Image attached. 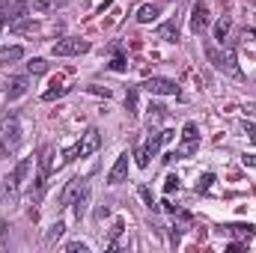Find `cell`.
Wrapping results in <instances>:
<instances>
[{"instance_id": "6da1fadb", "label": "cell", "mask_w": 256, "mask_h": 253, "mask_svg": "<svg viewBox=\"0 0 256 253\" xmlns=\"http://www.w3.org/2000/svg\"><path fill=\"white\" fill-rule=\"evenodd\" d=\"M30 170H33V158H21V161L15 164V170H12V173L6 176V182H3V200H15V196L21 194V185L27 182Z\"/></svg>"}, {"instance_id": "7a4b0ae2", "label": "cell", "mask_w": 256, "mask_h": 253, "mask_svg": "<svg viewBox=\"0 0 256 253\" xmlns=\"http://www.w3.org/2000/svg\"><path fill=\"white\" fill-rule=\"evenodd\" d=\"M208 60L214 63V68H220L224 74H230V78H242L238 57H236V51H232V48H224V51H214V48H208Z\"/></svg>"}, {"instance_id": "3957f363", "label": "cell", "mask_w": 256, "mask_h": 253, "mask_svg": "<svg viewBox=\"0 0 256 253\" xmlns=\"http://www.w3.org/2000/svg\"><path fill=\"white\" fill-rule=\"evenodd\" d=\"M0 146H3V152L9 155V152H15L18 146H21V126H18V120L15 116H9V120H3L0 122Z\"/></svg>"}, {"instance_id": "277c9868", "label": "cell", "mask_w": 256, "mask_h": 253, "mask_svg": "<svg viewBox=\"0 0 256 253\" xmlns=\"http://www.w3.org/2000/svg\"><path fill=\"white\" fill-rule=\"evenodd\" d=\"M149 96H179V86H176V80H170V78H149V80H143L140 84Z\"/></svg>"}, {"instance_id": "5b68a950", "label": "cell", "mask_w": 256, "mask_h": 253, "mask_svg": "<svg viewBox=\"0 0 256 253\" xmlns=\"http://www.w3.org/2000/svg\"><path fill=\"white\" fill-rule=\"evenodd\" d=\"M90 51V42L86 39H63L51 48L54 57H78V54H86Z\"/></svg>"}, {"instance_id": "8992f818", "label": "cell", "mask_w": 256, "mask_h": 253, "mask_svg": "<svg viewBox=\"0 0 256 253\" xmlns=\"http://www.w3.org/2000/svg\"><path fill=\"white\" fill-rule=\"evenodd\" d=\"M161 143H164V137H161V131L158 134H152L137 152H134V158H137V167H149V158H155L158 155V149H161Z\"/></svg>"}, {"instance_id": "52a82bcc", "label": "cell", "mask_w": 256, "mask_h": 253, "mask_svg": "<svg viewBox=\"0 0 256 253\" xmlns=\"http://www.w3.org/2000/svg\"><path fill=\"white\" fill-rule=\"evenodd\" d=\"M86 194H90L86 182H84L80 176H74V179H72V182L63 188V194H60V202H63V206H74V202H78L80 196H86Z\"/></svg>"}, {"instance_id": "ba28073f", "label": "cell", "mask_w": 256, "mask_h": 253, "mask_svg": "<svg viewBox=\"0 0 256 253\" xmlns=\"http://www.w3.org/2000/svg\"><path fill=\"white\" fill-rule=\"evenodd\" d=\"M98 146H102V134L96 128H90V131H84V137L78 143V155L80 158H90L92 152H98Z\"/></svg>"}, {"instance_id": "9c48e42d", "label": "cell", "mask_w": 256, "mask_h": 253, "mask_svg": "<svg viewBox=\"0 0 256 253\" xmlns=\"http://www.w3.org/2000/svg\"><path fill=\"white\" fill-rule=\"evenodd\" d=\"M57 167H60V155H57V149H54V146H45L42 155H39V173L51 176Z\"/></svg>"}, {"instance_id": "30bf717a", "label": "cell", "mask_w": 256, "mask_h": 253, "mask_svg": "<svg viewBox=\"0 0 256 253\" xmlns=\"http://www.w3.org/2000/svg\"><path fill=\"white\" fill-rule=\"evenodd\" d=\"M206 27H208V6L202 0H196L194 3V12H191V30L194 33H202Z\"/></svg>"}, {"instance_id": "8fae6325", "label": "cell", "mask_w": 256, "mask_h": 253, "mask_svg": "<svg viewBox=\"0 0 256 253\" xmlns=\"http://www.w3.org/2000/svg\"><path fill=\"white\" fill-rule=\"evenodd\" d=\"M126 176H128V152H122V155L116 158V164L110 167L108 182H110V185H120V182H126Z\"/></svg>"}, {"instance_id": "7c38bea8", "label": "cell", "mask_w": 256, "mask_h": 253, "mask_svg": "<svg viewBox=\"0 0 256 253\" xmlns=\"http://www.w3.org/2000/svg\"><path fill=\"white\" fill-rule=\"evenodd\" d=\"M27 12H30V3H27V0H18V3H12V6L6 9L3 21H6V24H15V21H21Z\"/></svg>"}, {"instance_id": "4fadbf2b", "label": "cell", "mask_w": 256, "mask_h": 253, "mask_svg": "<svg viewBox=\"0 0 256 253\" xmlns=\"http://www.w3.org/2000/svg\"><path fill=\"white\" fill-rule=\"evenodd\" d=\"M158 39H164V42H179V24H176V18H170V21H164V24L158 27Z\"/></svg>"}, {"instance_id": "5bb4252c", "label": "cell", "mask_w": 256, "mask_h": 253, "mask_svg": "<svg viewBox=\"0 0 256 253\" xmlns=\"http://www.w3.org/2000/svg\"><path fill=\"white\" fill-rule=\"evenodd\" d=\"M24 92H27V78H12L9 86H6V98L15 102V98H21Z\"/></svg>"}, {"instance_id": "9a60e30c", "label": "cell", "mask_w": 256, "mask_h": 253, "mask_svg": "<svg viewBox=\"0 0 256 253\" xmlns=\"http://www.w3.org/2000/svg\"><path fill=\"white\" fill-rule=\"evenodd\" d=\"M27 3H30V9H33V12L45 15V12H54V9H60L66 0H27Z\"/></svg>"}, {"instance_id": "2e32d148", "label": "cell", "mask_w": 256, "mask_h": 253, "mask_svg": "<svg viewBox=\"0 0 256 253\" xmlns=\"http://www.w3.org/2000/svg\"><path fill=\"white\" fill-rule=\"evenodd\" d=\"M45 188H48V176H45V173H39V176H36V182H33V188H30V202H42Z\"/></svg>"}, {"instance_id": "e0dca14e", "label": "cell", "mask_w": 256, "mask_h": 253, "mask_svg": "<svg viewBox=\"0 0 256 253\" xmlns=\"http://www.w3.org/2000/svg\"><path fill=\"white\" fill-rule=\"evenodd\" d=\"M226 232L232 236V238H244V242H250L256 236V226H244V224H232V226H226Z\"/></svg>"}, {"instance_id": "ac0fdd59", "label": "cell", "mask_w": 256, "mask_h": 253, "mask_svg": "<svg viewBox=\"0 0 256 253\" xmlns=\"http://www.w3.org/2000/svg\"><path fill=\"white\" fill-rule=\"evenodd\" d=\"M66 92H68V86H66L63 80H54V84H51V90H45V92H42V98H45V102H54V98H63Z\"/></svg>"}, {"instance_id": "d6986e66", "label": "cell", "mask_w": 256, "mask_h": 253, "mask_svg": "<svg viewBox=\"0 0 256 253\" xmlns=\"http://www.w3.org/2000/svg\"><path fill=\"white\" fill-rule=\"evenodd\" d=\"M155 18H158V6H149V3H146V6L137 9V21H140V24H149V21H155Z\"/></svg>"}, {"instance_id": "ffe728a7", "label": "cell", "mask_w": 256, "mask_h": 253, "mask_svg": "<svg viewBox=\"0 0 256 253\" xmlns=\"http://www.w3.org/2000/svg\"><path fill=\"white\" fill-rule=\"evenodd\" d=\"M230 27H232V21H230V18H226V15H224V18H220V21H218V24H214V39H218V42H220V45H224V39H226V36H230Z\"/></svg>"}, {"instance_id": "44dd1931", "label": "cell", "mask_w": 256, "mask_h": 253, "mask_svg": "<svg viewBox=\"0 0 256 253\" xmlns=\"http://www.w3.org/2000/svg\"><path fill=\"white\" fill-rule=\"evenodd\" d=\"M63 232H66V224H63V220H57V224H51V230L45 232V244H54V242H57V238H60Z\"/></svg>"}, {"instance_id": "7402d4cb", "label": "cell", "mask_w": 256, "mask_h": 253, "mask_svg": "<svg viewBox=\"0 0 256 253\" xmlns=\"http://www.w3.org/2000/svg\"><path fill=\"white\" fill-rule=\"evenodd\" d=\"M21 57H24L21 48H3V51H0V63H15V60H21Z\"/></svg>"}, {"instance_id": "603a6c76", "label": "cell", "mask_w": 256, "mask_h": 253, "mask_svg": "<svg viewBox=\"0 0 256 253\" xmlns=\"http://www.w3.org/2000/svg\"><path fill=\"white\" fill-rule=\"evenodd\" d=\"M27 72H30V74H45V72H48V63H45L42 57H33V60L27 63Z\"/></svg>"}, {"instance_id": "cb8c5ba5", "label": "cell", "mask_w": 256, "mask_h": 253, "mask_svg": "<svg viewBox=\"0 0 256 253\" xmlns=\"http://www.w3.org/2000/svg\"><path fill=\"white\" fill-rule=\"evenodd\" d=\"M126 108H128V114H137V90H128L126 92Z\"/></svg>"}, {"instance_id": "d4e9b609", "label": "cell", "mask_w": 256, "mask_h": 253, "mask_svg": "<svg viewBox=\"0 0 256 253\" xmlns=\"http://www.w3.org/2000/svg\"><path fill=\"white\" fill-rule=\"evenodd\" d=\"M15 33H30V30H36V24L33 21H15V24H9Z\"/></svg>"}, {"instance_id": "484cf974", "label": "cell", "mask_w": 256, "mask_h": 253, "mask_svg": "<svg viewBox=\"0 0 256 253\" xmlns=\"http://www.w3.org/2000/svg\"><path fill=\"white\" fill-rule=\"evenodd\" d=\"M212 182H214V176H212V173H206V176L196 182V194H206V190L212 188Z\"/></svg>"}, {"instance_id": "4316f807", "label": "cell", "mask_w": 256, "mask_h": 253, "mask_svg": "<svg viewBox=\"0 0 256 253\" xmlns=\"http://www.w3.org/2000/svg\"><path fill=\"white\" fill-rule=\"evenodd\" d=\"M137 194H140V200L146 202V208H158V206H155V200H152V190H149V188H140Z\"/></svg>"}, {"instance_id": "83f0119b", "label": "cell", "mask_w": 256, "mask_h": 253, "mask_svg": "<svg viewBox=\"0 0 256 253\" xmlns=\"http://www.w3.org/2000/svg\"><path fill=\"white\" fill-rule=\"evenodd\" d=\"M66 250H68V253H86L90 248H86L84 242H68V244H66Z\"/></svg>"}, {"instance_id": "f1b7e54d", "label": "cell", "mask_w": 256, "mask_h": 253, "mask_svg": "<svg viewBox=\"0 0 256 253\" xmlns=\"http://www.w3.org/2000/svg\"><path fill=\"white\" fill-rule=\"evenodd\" d=\"M122 230H126V220H122V218H120V220H116V224H114V230H110V238H114V242H116V238H120V236H122Z\"/></svg>"}, {"instance_id": "f546056e", "label": "cell", "mask_w": 256, "mask_h": 253, "mask_svg": "<svg viewBox=\"0 0 256 253\" xmlns=\"http://www.w3.org/2000/svg\"><path fill=\"white\" fill-rule=\"evenodd\" d=\"M110 68H114V72H126V68H128L126 57H122V54H116V57H114V63H110Z\"/></svg>"}, {"instance_id": "4dcf8cb0", "label": "cell", "mask_w": 256, "mask_h": 253, "mask_svg": "<svg viewBox=\"0 0 256 253\" xmlns=\"http://www.w3.org/2000/svg\"><path fill=\"white\" fill-rule=\"evenodd\" d=\"M179 188V176H167V182H164V190L170 194V190H176Z\"/></svg>"}, {"instance_id": "1f68e13d", "label": "cell", "mask_w": 256, "mask_h": 253, "mask_svg": "<svg viewBox=\"0 0 256 253\" xmlns=\"http://www.w3.org/2000/svg\"><path fill=\"white\" fill-rule=\"evenodd\" d=\"M90 92H96V96H104V98H110V90L108 86H86Z\"/></svg>"}, {"instance_id": "d6a6232c", "label": "cell", "mask_w": 256, "mask_h": 253, "mask_svg": "<svg viewBox=\"0 0 256 253\" xmlns=\"http://www.w3.org/2000/svg\"><path fill=\"white\" fill-rule=\"evenodd\" d=\"M244 134H248V137L256 143V126H254V122H244Z\"/></svg>"}, {"instance_id": "836d02e7", "label": "cell", "mask_w": 256, "mask_h": 253, "mask_svg": "<svg viewBox=\"0 0 256 253\" xmlns=\"http://www.w3.org/2000/svg\"><path fill=\"white\" fill-rule=\"evenodd\" d=\"M242 161H244V164H248V167H256V155H244V158H242Z\"/></svg>"}, {"instance_id": "e575fe53", "label": "cell", "mask_w": 256, "mask_h": 253, "mask_svg": "<svg viewBox=\"0 0 256 253\" xmlns=\"http://www.w3.org/2000/svg\"><path fill=\"white\" fill-rule=\"evenodd\" d=\"M6 9H9V0H0V18L6 15Z\"/></svg>"}]
</instances>
